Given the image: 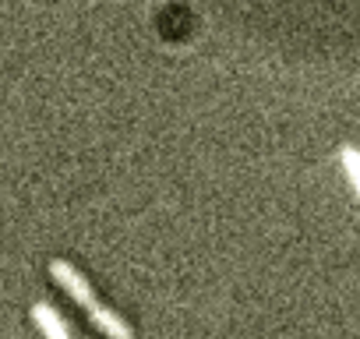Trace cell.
I'll list each match as a JSON object with an SVG mask.
<instances>
[{
	"label": "cell",
	"instance_id": "2",
	"mask_svg": "<svg viewBox=\"0 0 360 339\" xmlns=\"http://www.w3.org/2000/svg\"><path fill=\"white\" fill-rule=\"evenodd\" d=\"M89 318H92V325L103 332V335H110V339H134V332H131V325L113 311V307H106V304H99V300H92L89 307Z\"/></svg>",
	"mask_w": 360,
	"mask_h": 339
},
{
	"label": "cell",
	"instance_id": "4",
	"mask_svg": "<svg viewBox=\"0 0 360 339\" xmlns=\"http://www.w3.org/2000/svg\"><path fill=\"white\" fill-rule=\"evenodd\" d=\"M339 159H342V170H346V181L353 184V191H356V198H360V148L346 145V148L339 152Z\"/></svg>",
	"mask_w": 360,
	"mask_h": 339
},
{
	"label": "cell",
	"instance_id": "3",
	"mask_svg": "<svg viewBox=\"0 0 360 339\" xmlns=\"http://www.w3.org/2000/svg\"><path fill=\"white\" fill-rule=\"evenodd\" d=\"M32 321L39 325V332H43L46 339H71L68 325L60 321V314H57L46 300H36V304H32Z\"/></svg>",
	"mask_w": 360,
	"mask_h": 339
},
{
	"label": "cell",
	"instance_id": "1",
	"mask_svg": "<svg viewBox=\"0 0 360 339\" xmlns=\"http://www.w3.org/2000/svg\"><path fill=\"white\" fill-rule=\"evenodd\" d=\"M50 276L64 286V293L75 300V304H82V307H89L92 300H96V293H92V286H89V279L71 265V262H64V258H53L50 262Z\"/></svg>",
	"mask_w": 360,
	"mask_h": 339
}]
</instances>
